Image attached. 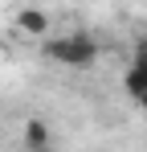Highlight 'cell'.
I'll use <instances>...</instances> for the list:
<instances>
[{"mask_svg": "<svg viewBox=\"0 0 147 152\" xmlns=\"http://www.w3.org/2000/svg\"><path fill=\"white\" fill-rule=\"evenodd\" d=\"M98 53H102V45L86 29H74L66 37H49L45 41V58H53L57 66H70V70H90L98 62Z\"/></svg>", "mask_w": 147, "mask_h": 152, "instance_id": "obj_1", "label": "cell"}, {"mask_svg": "<svg viewBox=\"0 0 147 152\" xmlns=\"http://www.w3.org/2000/svg\"><path fill=\"white\" fill-rule=\"evenodd\" d=\"M21 144L29 152H45L49 144H53V127L45 124V119H24V136H21Z\"/></svg>", "mask_w": 147, "mask_h": 152, "instance_id": "obj_2", "label": "cell"}, {"mask_svg": "<svg viewBox=\"0 0 147 152\" xmlns=\"http://www.w3.org/2000/svg\"><path fill=\"white\" fill-rule=\"evenodd\" d=\"M12 21H17V29L29 33V37H45V33H49V12H45V8H21Z\"/></svg>", "mask_w": 147, "mask_h": 152, "instance_id": "obj_3", "label": "cell"}, {"mask_svg": "<svg viewBox=\"0 0 147 152\" xmlns=\"http://www.w3.org/2000/svg\"><path fill=\"white\" fill-rule=\"evenodd\" d=\"M122 86H127L131 99L143 95L147 91V62H135V58H131V66H127V74H122Z\"/></svg>", "mask_w": 147, "mask_h": 152, "instance_id": "obj_4", "label": "cell"}, {"mask_svg": "<svg viewBox=\"0 0 147 152\" xmlns=\"http://www.w3.org/2000/svg\"><path fill=\"white\" fill-rule=\"evenodd\" d=\"M135 62H147V33L135 41Z\"/></svg>", "mask_w": 147, "mask_h": 152, "instance_id": "obj_5", "label": "cell"}, {"mask_svg": "<svg viewBox=\"0 0 147 152\" xmlns=\"http://www.w3.org/2000/svg\"><path fill=\"white\" fill-rule=\"evenodd\" d=\"M131 103H135V107L143 111V119H147V91H143V95H135V99H131Z\"/></svg>", "mask_w": 147, "mask_h": 152, "instance_id": "obj_6", "label": "cell"}]
</instances>
